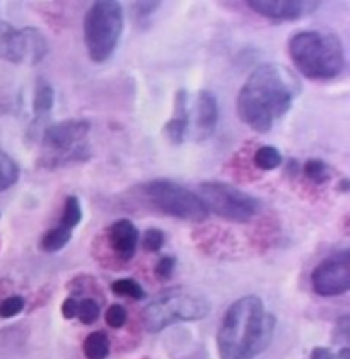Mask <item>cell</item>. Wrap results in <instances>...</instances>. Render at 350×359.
Returning <instances> with one entry per match:
<instances>
[{"label": "cell", "instance_id": "cell-1", "mask_svg": "<svg viewBox=\"0 0 350 359\" xmlns=\"http://www.w3.org/2000/svg\"><path fill=\"white\" fill-rule=\"evenodd\" d=\"M301 93V81L286 65L262 64L241 86L236 97L239 120L251 130L267 134L293 108Z\"/></svg>", "mask_w": 350, "mask_h": 359}, {"label": "cell", "instance_id": "cell-2", "mask_svg": "<svg viewBox=\"0 0 350 359\" xmlns=\"http://www.w3.org/2000/svg\"><path fill=\"white\" fill-rule=\"evenodd\" d=\"M277 318L268 313L262 298L255 294L236 299L225 310L217 330L220 359H255L268 349Z\"/></svg>", "mask_w": 350, "mask_h": 359}, {"label": "cell", "instance_id": "cell-3", "mask_svg": "<svg viewBox=\"0 0 350 359\" xmlns=\"http://www.w3.org/2000/svg\"><path fill=\"white\" fill-rule=\"evenodd\" d=\"M289 55L299 72L309 79H333L345 69L344 43L326 31L294 33L289 40Z\"/></svg>", "mask_w": 350, "mask_h": 359}, {"label": "cell", "instance_id": "cell-4", "mask_svg": "<svg viewBox=\"0 0 350 359\" xmlns=\"http://www.w3.org/2000/svg\"><path fill=\"white\" fill-rule=\"evenodd\" d=\"M91 122L84 118H69L43 130L41 156L38 166L43 170H58L91 159L88 137Z\"/></svg>", "mask_w": 350, "mask_h": 359}, {"label": "cell", "instance_id": "cell-5", "mask_svg": "<svg viewBox=\"0 0 350 359\" xmlns=\"http://www.w3.org/2000/svg\"><path fill=\"white\" fill-rule=\"evenodd\" d=\"M210 313V302L200 291L190 287H173L142 310V325L149 334H159L181 322H197Z\"/></svg>", "mask_w": 350, "mask_h": 359}, {"label": "cell", "instance_id": "cell-6", "mask_svg": "<svg viewBox=\"0 0 350 359\" xmlns=\"http://www.w3.org/2000/svg\"><path fill=\"white\" fill-rule=\"evenodd\" d=\"M125 26L120 2L98 0L84 15V45L94 64H104L113 57Z\"/></svg>", "mask_w": 350, "mask_h": 359}, {"label": "cell", "instance_id": "cell-7", "mask_svg": "<svg viewBox=\"0 0 350 359\" xmlns=\"http://www.w3.org/2000/svg\"><path fill=\"white\" fill-rule=\"evenodd\" d=\"M139 197L149 208L188 222H204L209 209L195 192L171 180H150L139 187Z\"/></svg>", "mask_w": 350, "mask_h": 359}, {"label": "cell", "instance_id": "cell-8", "mask_svg": "<svg viewBox=\"0 0 350 359\" xmlns=\"http://www.w3.org/2000/svg\"><path fill=\"white\" fill-rule=\"evenodd\" d=\"M198 197L216 216L231 222H248L262 210V202L255 195L224 182H204L198 185Z\"/></svg>", "mask_w": 350, "mask_h": 359}, {"label": "cell", "instance_id": "cell-9", "mask_svg": "<svg viewBox=\"0 0 350 359\" xmlns=\"http://www.w3.org/2000/svg\"><path fill=\"white\" fill-rule=\"evenodd\" d=\"M50 45L38 28L18 29L0 21V60L36 65L48 55Z\"/></svg>", "mask_w": 350, "mask_h": 359}, {"label": "cell", "instance_id": "cell-10", "mask_svg": "<svg viewBox=\"0 0 350 359\" xmlns=\"http://www.w3.org/2000/svg\"><path fill=\"white\" fill-rule=\"evenodd\" d=\"M311 284L323 298L342 296L350 290V253L349 250L333 253L316 265L311 274Z\"/></svg>", "mask_w": 350, "mask_h": 359}, {"label": "cell", "instance_id": "cell-11", "mask_svg": "<svg viewBox=\"0 0 350 359\" xmlns=\"http://www.w3.org/2000/svg\"><path fill=\"white\" fill-rule=\"evenodd\" d=\"M253 13L270 21H298L313 14L321 6V2L309 0H250L248 2Z\"/></svg>", "mask_w": 350, "mask_h": 359}, {"label": "cell", "instance_id": "cell-12", "mask_svg": "<svg viewBox=\"0 0 350 359\" xmlns=\"http://www.w3.org/2000/svg\"><path fill=\"white\" fill-rule=\"evenodd\" d=\"M219 122V103L214 93L202 89L197 95L195 104V142H205L216 134Z\"/></svg>", "mask_w": 350, "mask_h": 359}, {"label": "cell", "instance_id": "cell-13", "mask_svg": "<svg viewBox=\"0 0 350 359\" xmlns=\"http://www.w3.org/2000/svg\"><path fill=\"white\" fill-rule=\"evenodd\" d=\"M108 243L116 257L128 262L135 257L139 245V229L130 219L115 221L108 229Z\"/></svg>", "mask_w": 350, "mask_h": 359}, {"label": "cell", "instance_id": "cell-14", "mask_svg": "<svg viewBox=\"0 0 350 359\" xmlns=\"http://www.w3.org/2000/svg\"><path fill=\"white\" fill-rule=\"evenodd\" d=\"M190 125V111H188V93L180 89L174 96V116L164 125V135L174 146H180L185 142L186 132Z\"/></svg>", "mask_w": 350, "mask_h": 359}, {"label": "cell", "instance_id": "cell-15", "mask_svg": "<svg viewBox=\"0 0 350 359\" xmlns=\"http://www.w3.org/2000/svg\"><path fill=\"white\" fill-rule=\"evenodd\" d=\"M53 103H55V89L53 86L40 77L34 86V97H33V111L36 118H45L48 113L53 110Z\"/></svg>", "mask_w": 350, "mask_h": 359}, {"label": "cell", "instance_id": "cell-16", "mask_svg": "<svg viewBox=\"0 0 350 359\" xmlns=\"http://www.w3.org/2000/svg\"><path fill=\"white\" fill-rule=\"evenodd\" d=\"M110 339H108L106 332L96 330L91 332L88 337L84 339L83 351L85 359H106L110 356Z\"/></svg>", "mask_w": 350, "mask_h": 359}, {"label": "cell", "instance_id": "cell-17", "mask_svg": "<svg viewBox=\"0 0 350 359\" xmlns=\"http://www.w3.org/2000/svg\"><path fill=\"white\" fill-rule=\"evenodd\" d=\"M72 236H74V231L64 228V226L57 224L55 228L48 229V231L43 235L41 241H40V247L43 252H46V253H57L67 247V245L70 243V240H72Z\"/></svg>", "mask_w": 350, "mask_h": 359}, {"label": "cell", "instance_id": "cell-18", "mask_svg": "<svg viewBox=\"0 0 350 359\" xmlns=\"http://www.w3.org/2000/svg\"><path fill=\"white\" fill-rule=\"evenodd\" d=\"M21 178V168L18 161L4 149H0V192L13 189Z\"/></svg>", "mask_w": 350, "mask_h": 359}, {"label": "cell", "instance_id": "cell-19", "mask_svg": "<svg viewBox=\"0 0 350 359\" xmlns=\"http://www.w3.org/2000/svg\"><path fill=\"white\" fill-rule=\"evenodd\" d=\"M282 154H280V151L274 146L258 147L255 156H253V163H255V166L262 171L277 170V168L282 166Z\"/></svg>", "mask_w": 350, "mask_h": 359}, {"label": "cell", "instance_id": "cell-20", "mask_svg": "<svg viewBox=\"0 0 350 359\" xmlns=\"http://www.w3.org/2000/svg\"><path fill=\"white\" fill-rule=\"evenodd\" d=\"M80 222H83V204H80L79 197L69 195L67 201H65L64 212H62L60 222H58V224L70 229V231H74Z\"/></svg>", "mask_w": 350, "mask_h": 359}, {"label": "cell", "instance_id": "cell-21", "mask_svg": "<svg viewBox=\"0 0 350 359\" xmlns=\"http://www.w3.org/2000/svg\"><path fill=\"white\" fill-rule=\"evenodd\" d=\"M302 171H304L306 178L311 180L313 183H316V185H323V183H328L330 178H332V168L326 165L323 159H318V158H313V159H308V161L304 163V168H302Z\"/></svg>", "mask_w": 350, "mask_h": 359}, {"label": "cell", "instance_id": "cell-22", "mask_svg": "<svg viewBox=\"0 0 350 359\" xmlns=\"http://www.w3.org/2000/svg\"><path fill=\"white\" fill-rule=\"evenodd\" d=\"M111 291L116 296H125V298L140 299L146 298V290L135 279H118L111 284Z\"/></svg>", "mask_w": 350, "mask_h": 359}, {"label": "cell", "instance_id": "cell-23", "mask_svg": "<svg viewBox=\"0 0 350 359\" xmlns=\"http://www.w3.org/2000/svg\"><path fill=\"white\" fill-rule=\"evenodd\" d=\"M101 315V306L96 299L85 298L80 299L79 306H77V318L84 323V325H92Z\"/></svg>", "mask_w": 350, "mask_h": 359}, {"label": "cell", "instance_id": "cell-24", "mask_svg": "<svg viewBox=\"0 0 350 359\" xmlns=\"http://www.w3.org/2000/svg\"><path fill=\"white\" fill-rule=\"evenodd\" d=\"M26 302L22 296H9L0 302V318H14L24 310Z\"/></svg>", "mask_w": 350, "mask_h": 359}, {"label": "cell", "instance_id": "cell-25", "mask_svg": "<svg viewBox=\"0 0 350 359\" xmlns=\"http://www.w3.org/2000/svg\"><path fill=\"white\" fill-rule=\"evenodd\" d=\"M164 241H166V236H164V233L161 231V229L149 228L146 233H144L142 245H144V248L147 250V252L155 253V252H159V250H161L162 247H164Z\"/></svg>", "mask_w": 350, "mask_h": 359}, {"label": "cell", "instance_id": "cell-26", "mask_svg": "<svg viewBox=\"0 0 350 359\" xmlns=\"http://www.w3.org/2000/svg\"><path fill=\"white\" fill-rule=\"evenodd\" d=\"M161 7V2H135L134 4V14H135V21L139 25H146L153 14H155Z\"/></svg>", "mask_w": 350, "mask_h": 359}, {"label": "cell", "instance_id": "cell-27", "mask_svg": "<svg viewBox=\"0 0 350 359\" xmlns=\"http://www.w3.org/2000/svg\"><path fill=\"white\" fill-rule=\"evenodd\" d=\"M104 318H106V323L111 327V329H122V327L127 323L128 313L125 306H122V304H111V306L106 310V317Z\"/></svg>", "mask_w": 350, "mask_h": 359}, {"label": "cell", "instance_id": "cell-28", "mask_svg": "<svg viewBox=\"0 0 350 359\" xmlns=\"http://www.w3.org/2000/svg\"><path fill=\"white\" fill-rule=\"evenodd\" d=\"M174 269H176V259L171 255H164L158 260V264H155L154 276L161 280H169Z\"/></svg>", "mask_w": 350, "mask_h": 359}, {"label": "cell", "instance_id": "cell-29", "mask_svg": "<svg viewBox=\"0 0 350 359\" xmlns=\"http://www.w3.org/2000/svg\"><path fill=\"white\" fill-rule=\"evenodd\" d=\"M77 306H79V302H77L76 298H70L64 299V303H62V315H64V318L67 320H72L77 317Z\"/></svg>", "mask_w": 350, "mask_h": 359}, {"label": "cell", "instance_id": "cell-30", "mask_svg": "<svg viewBox=\"0 0 350 359\" xmlns=\"http://www.w3.org/2000/svg\"><path fill=\"white\" fill-rule=\"evenodd\" d=\"M311 359H335V354L328 347H314L313 353H311Z\"/></svg>", "mask_w": 350, "mask_h": 359}, {"label": "cell", "instance_id": "cell-31", "mask_svg": "<svg viewBox=\"0 0 350 359\" xmlns=\"http://www.w3.org/2000/svg\"><path fill=\"white\" fill-rule=\"evenodd\" d=\"M10 111V97L6 95H0V115Z\"/></svg>", "mask_w": 350, "mask_h": 359}, {"label": "cell", "instance_id": "cell-32", "mask_svg": "<svg viewBox=\"0 0 350 359\" xmlns=\"http://www.w3.org/2000/svg\"><path fill=\"white\" fill-rule=\"evenodd\" d=\"M335 359H350V349H349V347L347 346L342 347L340 353L335 354Z\"/></svg>", "mask_w": 350, "mask_h": 359}, {"label": "cell", "instance_id": "cell-33", "mask_svg": "<svg viewBox=\"0 0 350 359\" xmlns=\"http://www.w3.org/2000/svg\"><path fill=\"white\" fill-rule=\"evenodd\" d=\"M338 189H340L342 192H349V189H350V187H349V180H347V178L342 180V182H340V187H338Z\"/></svg>", "mask_w": 350, "mask_h": 359}]
</instances>
